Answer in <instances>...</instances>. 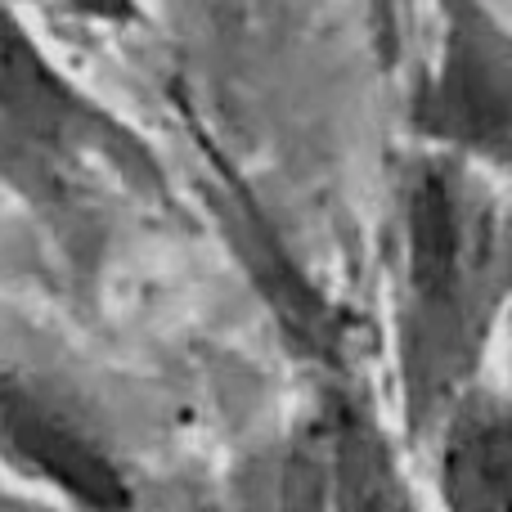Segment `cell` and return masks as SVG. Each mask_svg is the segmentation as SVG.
Listing matches in <instances>:
<instances>
[{"mask_svg": "<svg viewBox=\"0 0 512 512\" xmlns=\"http://www.w3.org/2000/svg\"><path fill=\"white\" fill-rule=\"evenodd\" d=\"M391 319L396 387L414 436L477 387L512 297V198L481 162L427 149L396 185Z\"/></svg>", "mask_w": 512, "mask_h": 512, "instance_id": "6da1fadb", "label": "cell"}, {"mask_svg": "<svg viewBox=\"0 0 512 512\" xmlns=\"http://www.w3.org/2000/svg\"><path fill=\"white\" fill-rule=\"evenodd\" d=\"M0 189L72 256H90L122 207L167 198L149 144L90 99L0 5Z\"/></svg>", "mask_w": 512, "mask_h": 512, "instance_id": "7a4b0ae2", "label": "cell"}, {"mask_svg": "<svg viewBox=\"0 0 512 512\" xmlns=\"http://www.w3.org/2000/svg\"><path fill=\"white\" fill-rule=\"evenodd\" d=\"M436 45L414 90L427 149L512 167V32L481 0H436Z\"/></svg>", "mask_w": 512, "mask_h": 512, "instance_id": "3957f363", "label": "cell"}, {"mask_svg": "<svg viewBox=\"0 0 512 512\" xmlns=\"http://www.w3.org/2000/svg\"><path fill=\"white\" fill-rule=\"evenodd\" d=\"M0 468L72 512H135V490L104 441L36 378L0 360Z\"/></svg>", "mask_w": 512, "mask_h": 512, "instance_id": "277c9868", "label": "cell"}, {"mask_svg": "<svg viewBox=\"0 0 512 512\" xmlns=\"http://www.w3.org/2000/svg\"><path fill=\"white\" fill-rule=\"evenodd\" d=\"M432 436L445 512H512V396L468 387Z\"/></svg>", "mask_w": 512, "mask_h": 512, "instance_id": "5b68a950", "label": "cell"}, {"mask_svg": "<svg viewBox=\"0 0 512 512\" xmlns=\"http://www.w3.org/2000/svg\"><path fill=\"white\" fill-rule=\"evenodd\" d=\"M315 432L333 512H418L396 441L355 396H328Z\"/></svg>", "mask_w": 512, "mask_h": 512, "instance_id": "8992f818", "label": "cell"}, {"mask_svg": "<svg viewBox=\"0 0 512 512\" xmlns=\"http://www.w3.org/2000/svg\"><path fill=\"white\" fill-rule=\"evenodd\" d=\"M59 9H68L72 18H86V23H126L135 18L140 0H54Z\"/></svg>", "mask_w": 512, "mask_h": 512, "instance_id": "52a82bcc", "label": "cell"}, {"mask_svg": "<svg viewBox=\"0 0 512 512\" xmlns=\"http://www.w3.org/2000/svg\"><path fill=\"white\" fill-rule=\"evenodd\" d=\"M0 512H54L45 499H32V495H18V490L0 486Z\"/></svg>", "mask_w": 512, "mask_h": 512, "instance_id": "ba28073f", "label": "cell"}]
</instances>
